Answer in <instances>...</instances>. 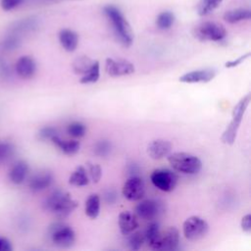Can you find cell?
<instances>
[{"mask_svg":"<svg viewBox=\"0 0 251 251\" xmlns=\"http://www.w3.org/2000/svg\"><path fill=\"white\" fill-rule=\"evenodd\" d=\"M24 0H1L0 5L4 11H11L20 6Z\"/></svg>","mask_w":251,"mask_h":251,"instance_id":"obj_35","label":"cell"},{"mask_svg":"<svg viewBox=\"0 0 251 251\" xmlns=\"http://www.w3.org/2000/svg\"><path fill=\"white\" fill-rule=\"evenodd\" d=\"M164 203L156 199L140 201L135 207V215L147 221H153L164 212Z\"/></svg>","mask_w":251,"mask_h":251,"instance_id":"obj_9","label":"cell"},{"mask_svg":"<svg viewBox=\"0 0 251 251\" xmlns=\"http://www.w3.org/2000/svg\"><path fill=\"white\" fill-rule=\"evenodd\" d=\"M250 101H251V94L247 93L234 106V108L232 110V119H231L230 123L228 124V126H226V128L225 129V131L223 132L222 137H221L223 143L227 144V145H232L234 143L239 126L241 124L242 118L245 114V111H246Z\"/></svg>","mask_w":251,"mask_h":251,"instance_id":"obj_3","label":"cell"},{"mask_svg":"<svg viewBox=\"0 0 251 251\" xmlns=\"http://www.w3.org/2000/svg\"><path fill=\"white\" fill-rule=\"evenodd\" d=\"M93 60H91L89 57L86 56H80L75 59V61L72 64V68L75 74L76 75H84L92 66Z\"/></svg>","mask_w":251,"mask_h":251,"instance_id":"obj_25","label":"cell"},{"mask_svg":"<svg viewBox=\"0 0 251 251\" xmlns=\"http://www.w3.org/2000/svg\"><path fill=\"white\" fill-rule=\"evenodd\" d=\"M103 11L111 22L114 32L119 41L126 47L130 46L133 41V32L128 22L123 16L121 11L112 5L105 6Z\"/></svg>","mask_w":251,"mask_h":251,"instance_id":"obj_2","label":"cell"},{"mask_svg":"<svg viewBox=\"0 0 251 251\" xmlns=\"http://www.w3.org/2000/svg\"><path fill=\"white\" fill-rule=\"evenodd\" d=\"M86 171H87L92 182L97 183L100 180V178L102 176V169L98 164H93V163L88 162Z\"/></svg>","mask_w":251,"mask_h":251,"instance_id":"obj_33","label":"cell"},{"mask_svg":"<svg viewBox=\"0 0 251 251\" xmlns=\"http://www.w3.org/2000/svg\"><path fill=\"white\" fill-rule=\"evenodd\" d=\"M104 200L108 204H114L118 200V193L115 189L109 188L104 192Z\"/></svg>","mask_w":251,"mask_h":251,"instance_id":"obj_36","label":"cell"},{"mask_svg":"<svg viewBox=\"0 0 251 251\" xmlns=\"http://www.w3.org/2000/svg\"><path fill=\"white\" fill-rule=\"evenodd\" d=\"M126 242L127 246L130 250H139L144 244V234L141 231H132L126 234Z\"/></svg>","mask_w":251,"mask_h":251,"instance_id":"obj_29","label":"cell"},{"mask_svg":"<svg viewBox=\"0 0 251 251\" xmlns=\"http://www.w3.org/2000/svg\"><path fill=\"white\" fill-rule=\"evenodd\" d=\"M67 132L75 138H79V137H82L85 135L86 126L84 124H82L80 122H73L68 125Z\"/></svg>","mask_w":251,"mask_h":251,"instance_id":"obj_30","label":"cell"},{"mask_svg":"<svg viewBox=\"0 0 251 251\" xmlns=\"http://www.w3.org/2000/svg\"><path fill=\"white\" fill-rule=\"evenodd\" d=\"M172 143L166 139L152 140L147 146L148 155L154 160H160L170 154Z\"/></svg>","mask_w":251,"mask_h":251,"instance_id":"obj_14","label":"cell"},{"mask_svg":"<svg viewBox=\"0 0 251 251\" xmlns=\"http://www.w3.org/2000/svg\"><path fill=\"white\" fill-rule=\"evenodd\" d=\"M223 0H200L197 4V14L201 17L211 14L215 9H217Z\"/></svg>","mask_w":251,"mask_h":251,"instance_id":"obj_27","label":"cell"},{"mask_svg":"<svg viewBox=\"0 0 251 251\" xmlns=\"http://www.w3.org/2000/svg\"><path fill=\"white\" fill-rule=\"evenodd\" d=\"M123 195L129 201L141 200L145 194V184L138 176H129L124 183L122 189Z\"/></svg>","mask_w":251,"mask_h":251,"instance_id":"obj_10","label":"cell"},{"mask_svg":"<svg viewBox=\"0 0 251 251\" xmlns=\"http://www.w3.org/2000/svg\"><path fill=\"white\" fill-rule=\"evenodd\" d=\"M69 183L74 186H85L89 183L87 171L82 166H77L69 177Z\"/></svg>","mask_w":251,"mask_h":251,"instance_id":"obj_24","label":"cell"},{"mask_svg":"<svg viewBox=\"0 0 251 251\" xmlns=\"http://www.w3.org/2000/svg\"><path fill=\"white\" fill-rule=\"evenodd\" d=\"M47 237L55 246L60 248H70L75 241V230L62 222L53 223L48 226Z\"/></svg>","mask_w":251,"mask_h":251,"instance_id":"obj_5","label":"cell"},{"mask_svg":"<svg viewBox=\"0 0 251 251\" xmlns=\"http://www.w3.org/2000/svg\"><path fill=\"white\" fill-rule=\"evenodd\" d=\"M59 135L58 134V130L56 127L51 126H47L42 127L38 132H37V138L39 140L45 141V140H51L52 137Z\"/></svg>","mask_w":251,"mask_h":251,"instance_id":"obj_32","label":"cell"},{"mask_svg":"<svg viewBox=\"0 0 251 251\" xmlns=\"http://www.w3.org/2000/svg\"><path fill=\"white\" fill-rule=\"evenodd\" d=\"M100 197L97 193H92L88 196V198L85 201V206H84V211L85 215L94 220L98 217L100 213Z\"/></svg>","mask_w":251,"mask_h":251,"instance_id":"obj_23","label":"cell"},{"mask_svg":"<svg viewBox=\"0 0 251 251\" xmlns=\"http://www.w3.org/2000/svg\"><path fill=\"white\" fill-rule=\"evenodd\" d=\"M143 234H144V240L147 243V245L152 250L158 251V245H159L160 236H161L159 224L157 222L151 221V223L147 226Z\"/></svg>","mask_w":251,"mask_h":251,"instance_id":"obj_18","label":"cell"},{"mask_svg":"<svg viewBox=\"0 0 251 251\" xmlns=\"http://www.w3.org/2000/svg\"><path fill=\"white\" fill-rule=\"evenodd\" d=\"M241 228L244 232L250 233L251 231V215L247 214L241 219Z\"/></svg>","mask_w":251,"mask_h":251,"instance_id":"obj_38","label":"cell"},{"mask_svg":"<svg viewBox=\"0 0 251 251\" xmlns=\"http://www.w3.org/2000/svg\"><path fill=\"white\" fill-rule=\"evenodd\" d=\"M179 244V231L176 226H168L163 232L161 231L158 251H173Z\"/></svg>","mask_w":251,"mask_h":251,"instance_id":"obj_12","label":"cell"},{"mask_svg":"<svg viewBox=\"0 0 251 251\" xmlns=\"http://www.w3.org/2000/svg\"><path fill=\"white\" fill-rule=\"evenodd\" d=\"M193 35L200 41H221L226 36V30L219 23L202 22L194 26Z\"/></svg>","mask_w":251,"mask_h":251,"instance_id":"obj_6","label":"cell"},{"mask_svg":"<svg viewBox=\"0 0 251 251\" xmlns=\"http://www.w3.org/2000/svg\"><path fill=\"white\" fill-rule=\"evenodd\" d=\"M112 150V143L107 139H101L94 145V153L99 157H107Z\"/></svg>","mask_w":251,"mask_h":251,"instance_id":"obj_31","label":"cell"},{"mask_svg":"<svg viewBox=\"0 0 251 251\" xmlns=\"http://www.w3.org/2000/svg\"><path fill=\"white\" fill-rule=\"evenodd\" d=\"M174 22H175V15L170 11H165L160 13L156 19V25L158 28L162 30L169 29L174 25Z\"/></svg>","mask_w":251,"mask_h":251,"instance_id":"obj_28","label":"cell"},{"mask_svg":"<svg viewBox=\"0 0 251 251\" xmlns=\"http://www.w3.org/2000/svg\"><path fill=\"white\" fill-rule=\"evenodd\" d=\"M43 209L52 213L57 219L64 220L77 207V202L71 194L62 189H55L43 201Z\"/></svg>","mask_w":251,"mask_h":251,"instance_id":"obj_1","label":"cell"},{"mask_svg":"<svg viewBox=\"0 0 251 251\" xmlns=\"http://www.w3.org/2000/svg\"><path fill=\"white\" fill-rule=\"evenodd\" d=\"M150 180L159 190L171 192L176 188L178 177L175 172L169 169H156L151 173Z\"/></svg>","mask_w":251,"mask_h":251,"instance_id":"obj_8","label":"cell"},{"mask_svg":"<svg viewBox=\"0 0 251 251\" xmlns=\"http://www.w3.org/2000/svg\"><path fill=\"white\" fill-rule=\"evenodd\" d=\"M16 72L22 78H31L36 72V63L30 56H22L16 63Z\"/></svg>","mask_w":251,"mask_h":251,"instance_id":"obj_15","label":"cell"},{"mask_svg":"<svg viewBox=\"0 0 251 251\" xmlns=\"http://www.w3.org/2000/svg\"><path fill=\"white\" fill-rule=\"evenodd\" d=\"M127 172L130 175V176H137V174L139 172V167L135 163H131L127 167Z\"/></svg>","mask_w":251,"mask_h":251,"instance_id":"obj_40","label":"cell"},{"mask_svg":"<svg viewBox=\"0 0 251 251\" xmlns=\"http://www.w3.org/2000/svg\"><path fill=\"white\" fill-rule=\"evenodd\" d=\"M251 18V11L249 9L237 8L226 11L224 14V20L229 24H235L241 21L249 20Z\"/></svg>","mask_w":251,"mask_h":251,"instance_id":"obj_22","label":"cell"},{"mask_svg":"<svg viewBox=\"0 0 251 251\" xmlns=\"http://www.w3.org/2000/svg\"><path fill=\"white\" fill-rule=\"evenodd\" d=\"M13 246L11 242L3 236H0V251H12Z\"/></svg>","mask_w":251,"mask_h":251,"instance_id":"obj_39","label":"cell"},{"mask_svg":"<svg viewBox=\"0 0 251 251\" xmlns=\"http://www.w3.org/2000/svg\"><path fill=\"white\" fill-rule=\"evenodd\" d=\"M53 182V175L50 172H39L29 179L28 186L31 191L39 192L48 188Z\"/></svg>","mask_w":251,"mask_h":251,"instance_id":"obj_16","label":"cell"},{"mask_svg":"<svg viewBox=\"0 0 251 251\" xmlns=\"http://www.w3.org/2000/svg\"><path fill=\"white\" fill-rule=\"evenodd\" d=\"M15 148L14 145L10 142H1L0 143V162H4L12 157L14 154Z\"/></svg>","mask_w":251,"mask_h":251,"instance_id":"obj_34","label":"cell"},{"mask_svg":"<svg viewBox=\"0 0 251 251\" xmlns=\"http://www.w3.org/2000/svg\"><path fill=\"white\" fill-rule=\"evenodd\" d=\"M51 141L54 145H56L66 155H74V154L77 153L80 148L79 141H77L75 139L65 140V139H62L59 135L52 137Z\"/></svg>","mask_w":251,"mask_h":251,"instance_id":"obj_21","label":"cell"},{"mask_svg":"<svg viewBox=\"0 0 251 251\" xmlns=\"http://www.w3.org/2000/svg\"><path fill=\"white\" fill-rule=\"evenodd\" d=\"M216 76V71L212 69H201L188 72L179 76V81L184 83H198L209 82Z\"/></svg>","mask_w":251,"mask_h":251,"instance_id":"obj_13","label":"cell"},{"mask_svg":"<svg viewBox=\"0 0 251 251\" xmlns=\"http://www.w3.org/2000/svg\"><path fill=\"white\" fill-rule=\"evenodd\" d=\"M249 57H250V53L248 52V53H246V54L240 56L239 58H237V59H235V60L226 62V63L225 64V67H226V68H234V67L240 65L241 63H243V62H244L247 58H249Z\"/></svg>","mask_w":251,"mask_h":251,"instance_id":"obj_37","label":"cell"},{"mask_svg":"<svg viewBox=\"0 0 251 251\" xmlns=\"http://www.w3.org/2000/svg\"><path fill=\"white\" fill-rule=\"evenodd\" d=\"M208 230V223L198 216H191L187 218L182 225L183 235L190 241H196L203 238L207 234Z\"/></svg>","mask_w":251,"mask_h":251,"instance_id":"obj_7","label":"cell"},{"mask_svg":"<svg viewBox=\"0 0 251 251\" xmlns=\"http://www.w3.org/2000/svg\"><path fill=\"white\" fill-rule=\"evenodd\" d=\"M100 77V64L98 61H94L90 69L82 75L81 78L79 79V82L82 84H88V83H94L96 82Z\"/></svg>","mask_w":251,"mask_h":251,"instance_id":"obj_26","label":"cell"},{"mask_svg":"<svg viewBox=\"0 0 251 251\" xmlns=\"http://www.w3.org/2000/svg\"><path fill=\"white\" fill-rule=\"evenodd\" d=\"M58 36L62 47L66 51L73 52L76 49L78 45V35L75 31L69 28H63L60 30Z\"/></svg>","mask_w":251,"mask_h":251,"instance_id":"obj_19","label":"cell"},{"mask_svg":"<svg viewBox=\"0 0 251 251\" xmlns=\"http://www.w3.org/2000/svg\"><path fill=\"white\" fill-rule=\"evenodd\" d=\"M168 161L175 171L184 175H196L202 168L201 160L197 156L186 152L169 154Z\"/></svg>","mask_w":251,"mask_h":251,"instance_id":"obj_4","label":"cell"},{"mask_svg":"<svg viewBox=\"0 0 251 251\" xmlns=\"http://www.w3.org/2000/svg\"><path fill=\"white\" fill-rule=\"evenodd\" d=\"M105 70L111 76L127 75L134 73V66L125 59H113L107 58L105 63Z\"/></svg>","mask_w":251,"mask_h":251,"instance_id":"obj_11","label":"cell"},{"mask_svg":"<svg viewBox=\"0 0 251 251\" xmlns=\"http://www.w3.org/2000/svg\"><path fill=\"white\" fill-rule=\"evenodd\" d=\"M119 227L123 235L134 231L138 227V220L135 214L130 211H124L119 215Z\"/></svg>","mask_w":251,"mask_h":251,"instance_id":"obj_17","label":"cell"},{"mask_svg":"<svg viewBox=\"0 0 251 251\" xmlns=\"http://www.w3.org/2000/svg\"><path fill=\"white\" fill-rule=\"evenodd\" d=\"M28 173V165L25 161H18L9 172V179L14 184H21L25 179Z\"/></svg>","mask_w":251,"mask_h":251,"instance_id":"obj_20","label":"cell"}]
</instances>
